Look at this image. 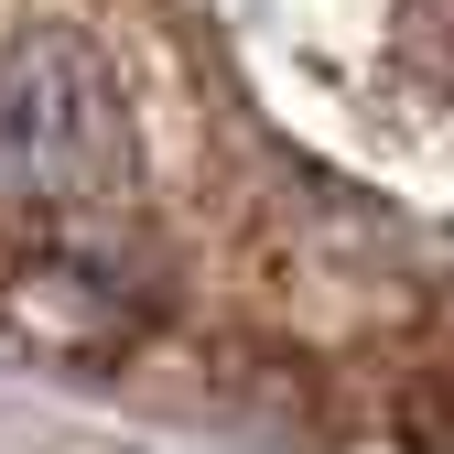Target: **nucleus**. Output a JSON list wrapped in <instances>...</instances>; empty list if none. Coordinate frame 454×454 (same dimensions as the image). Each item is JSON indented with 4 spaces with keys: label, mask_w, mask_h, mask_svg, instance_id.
Segmentation results:
<instances>
[{
    "label": "nucleus",
    "mask_w": 454,
    "mask_h": 454,
    "mask_svg": "<svg viewBox=\"0 0 454 454\" xmlns=\"http://www.w3.org/2000/svg\"><path fill=\"white\" fill-rule=\"evenodd\" d=\"M130 162L120 87L76 33H22L0 54V195L22 206H76L108 195Z\"/></svg>",
    "instance_id": "nucleus-1"
},
{
    "label": "nucleus",
    "mask_w": 454,
    "mask_h": 454,
    "mask_svg": "<svg viewBox=\"0 0 454 454\" xmlns=\"http://www.w3.org/2000/svg\"><path fill=\"white\" fill-rule=\"evenodd\" d=\"M422 433H433V454H454V379H443L433 401H422Z\"/></svg>",
    "instance_id": "nucleus-2"
}]
</instances>
